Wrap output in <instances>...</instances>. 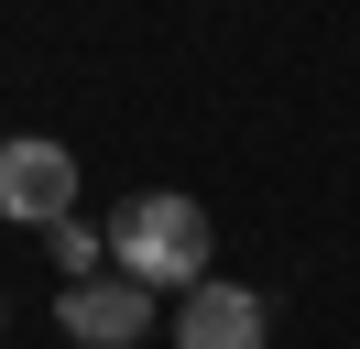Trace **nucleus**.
Returning a JSON list of instances; mask_svg holds the SVG:
<instances>
[{
	"mask_svg": "<svg viewBox=\"0 0 360 349\" xmlns=\"http://www.w3.org/2000/svg\"><path fill=\"white\" fill-rule=\"evenodd\" d=\"M207 251H219V229H207V208L186 186H142V196H120V218H110V273L153 284V295H197Z\"/></svg>",
	"mask_w": 360,
	"mask_h": 349,
	"instance_id": "nucleus-1",
	"label": "nucleus"
},
{
	"mask_svg": "<svg viewBox=\"0 0 360 349\" xmlns=\"http://www.w3.org/2000/svg\"><path fill=\"white\" fill-rule=\"evenodd\" d=\"M0 218H11V229L77 218V153L44 142V131H11V142H0Z\"/></svg>",
	"mask_w": 360,
	"mask_h": 349,
	"instance_id": "nucleus-2",
	"label": "nucleus"
},
{
	"mask_svg": "<svg viewBox=\"0 0 360 349\" xmlns=\"http://www.w3.org/2000/svg\"><path fill=\"white\" fill-rule=\"evenodd\" d=\"M66 338L77 349H131V338H153V284H131V273H88V284H66Z\"/></svg>",
	"mask_w": 360,
	"mask_h": 349,
	"instance_id": "nucleus-3",
	"label": "nucleus"
},
{
	"mask_svg": "<svg viewBox=\"0 0 360 349\" xmlns=\"http://www.w3.org/2000/svg\"><path fill=\"white\" fill-rule=\"evenodd\" d=\"M262 327H273L262 295H251V284H219V273L175 305V349H262Z\"/></svg>",
	"mask_w": 360,
	"mask_h": 349,
	"instance_id": "nucleus-4",
	"label": "nucleus"
},
{
	"mask_svg": "<svg viewBox=\"0 0 360 349\" xmlns=\"http://www.w3.org/2000/svg\"><path fill=\"white\" fill-rule=\"evenodd\" d=\"M55 262H66V284H88V273H110V229H88V218H55Z\"/></svg>",
	"mask_w": 360,
	"mask_h": 349,
	"instance_id": "nucleus-5",
	"label": "nucleus"
}]
</instances>
